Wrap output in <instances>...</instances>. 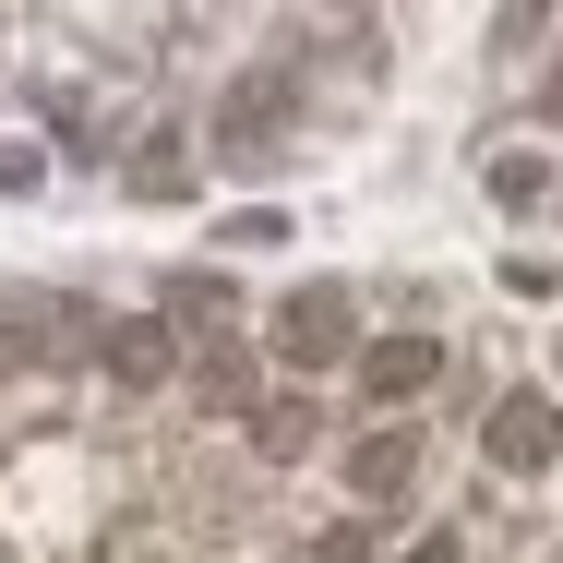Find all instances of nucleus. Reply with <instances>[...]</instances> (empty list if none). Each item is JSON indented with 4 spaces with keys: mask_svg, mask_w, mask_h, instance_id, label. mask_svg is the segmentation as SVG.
<instances>
[{
    "mask_svg": "<svg viewBox=\"0 0 563 563\" xmlns=\"http://www.w3.org/2000/svg\"><path fill=\"white\" fill-rule=\"evenodd\" d=\"M492 192H504V205H540L552 168H540V156H492Z\"/></svg>",
    "mask_w": 563,
    "mask_h": 563,
    "instance_id": "obj_9",
    "label": "nucleus"
},
{
    "mask_svg": "<svg viewBox=\"0 0 563 563\" xmlns=\"http://www.w3.org/2000/svg\"><path fill=\"white\" fill-rule=\"evenodd\" d=\"M97 360H109L120 384H168V360H180V347H168V324H109Z\"/></svg>",
    "mask_w": 563,
    "mask_h": 563,
    "instance_id": "obj_7",
    "label": "nucleus"
},
{
    "mask_svg": "<svg viewBox=\"0 0 563 563\" xmlns=\"http://www.w3.org/2000/svg\"><path fill=\"white\" fill-rule=\"evenodd\" d=\"M288 109H300L288 73H240V85L217 97V156H228V168H264V156L288 144Z\"/></svg>",
    "mask_w": 563,
    "mask_h": 563,
    "instance_id": "obj_2",
    "label": "nucleus"
},
{
    "mask_svg": "<svg viewBox=\"0 0 563 563\" xmlns=\"http://www.w3.org/2000/svg\"><path fill=\"white\" fill-rule=\"evenodd\" d=\"M479 455H492L504 479H540V467L563 455V408L540 396V384H516V396H504V408L479 420Z\"/></svg>",
    "mask_w": 563,
    "mask_h": 563,
    "instance_id": "obj_3",
    "label": "nucleus"
},
{
    "mask_svg": "<svg viewBox=\"0 0 563 563\" xmlns=\"http://www.w3.org/2000/svg\"><path fill=\"white\" fill-rule=\"evenodd\" d=\"M252 455H276V467H288V455H312V408H300V396L252 408Z\"/></svg>",
    "mask_w": 563,
    "mask_h": 563,
    "instance_id": "obj_8",
    "label": "nucleus"
},
{
    "mask_svg": "<svg viewBox=\"0 0 563 563\" xmlns=\"http://www.w3.org/2000/svg\"><path fill=\"white\" fill-rule=\"evenodd\" d=\"M276 360H288V372H336V360H360V300H347V288H288Z\"/></svg>",
    "mask_w": 563,
    "mask_h": 563,
    "instance_id": "obj_1",
    "label": "nucleus"
},
{
    "mask_svg": "<svg viewBox=\"0 0 563 563\" xmlns=\"http://www.w3.org/2000/svg\"><path fill=\"white\" fill-rule=\"evenodd\" d=\"M0 192H36V144H0Z\"/></svg>",
    "mask_w": 563,
    "mask_h": 563,
    "instance_id": "obj_11",
    "label": "nucleus"
},
{
    "mask_svg": "<svg viewBox=\"0 0 563 563\" xmlns=\"http://www.w3.org/2000/svg\"><path fill=\"white\" fill-rule=\"evenodd\" d=\"M408 563H455V540H444V528H432V540H420V552H408Z\"/></svg>",
    "mask_w": 563,
    "mask_h": 563,
    "instance_id": "obj_12",
    "label": "nucleus"
},
{
    "mask_svg": "<svg viewBox=\"0 0 563 563\" xmlns=\"http://www.w3.org/2000/svg\"><path fill=\"white\" fill-rule=\"evenodd\" d=\"M228 240H240V252H264V240H288V217H276V205H240V217H228Z\"/></svg>",
    "mask_w": 563,
    "mask_h": 563,
    "instance_id": "obj_10",
    "label": "nucleus"
},
{
    "mask_svg": "<svg viewBox=\"0 0 563 563\" xmlns=\"http://www.w3.org/2000/svg\"><path fill=\"white\" fill-rule=\"evenodd\" d=\"M432 384H444V347L432 336H372L360 347V396H372V408H408V396H432Z\"/></svg>",
    "mask_w": 563,
    "mask_h": 563,
    "instance_id": "obj_4",
    "label": "nucleus"
},
{
    "mask_svg": "<svg viewBox=\"0 0 563 563\" xmlns=\"http://www.w3.org/2000/svg\"><path fill=\"white\" fill-rule=\"evenodd\" d=\"M408 467H420V432H408V420H384V432H360V444H347V492H360V504H396V492H408Z\"/></svg>",
    "mask_w": 563,
    "mask_h": 563,
    "instance_id": "obj_5",
    "label": "nucleus"
},
{
    "mask_svg": "<svg viewBox=\"0 0 563 563\" xmlns=\"http://www.w3.org/2000/svg\"><path fill=\"white\" fill-rule=\"evenodd\" d=\"M60 347H73V312L60 300H0V372H36Z\"/></svg>",
    "mask_w": 563,
    "mask_h": 563,
    "instance_id": "obj_6",
    "label": "nucleus"
}]
</instances>
